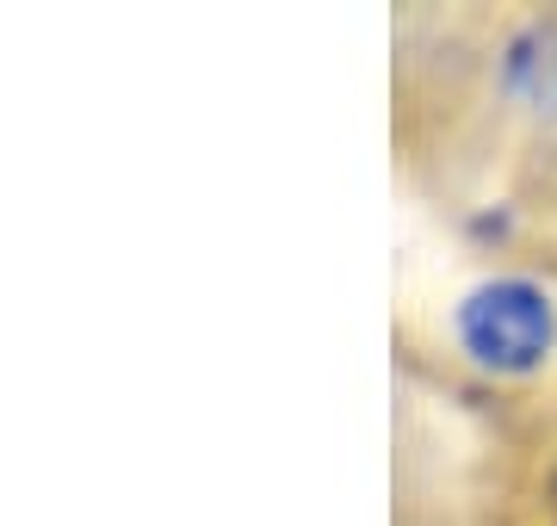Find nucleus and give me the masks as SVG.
<instances>
[{
  "instance_id": "f257e3e1",
  "label": "nucleus",
  "mask_w": 557,
  "mask_h": 526,
  "mask_svg": "<svg viewBox=\"0 0 557 526\" xmlns=\"http://www.w3.org/2000/svg\"><path fill=\"white\" fill-rule=\"evenodd\" d=\"M458 341L478 365L496 372H533L557 341L552 298L527 279H490L458 304Z\"/></svg>"
},
{
  "instance_id": "f03ea898",
  "label": "nucleus",
  "mask_w": 557,
  "mask_h": 526,
  "mask_svg": "<svg viewBox=\"0 0 557 526\" xmlns=\"http://www.w3.org/2000/svg\"><path fill=\"white\" fill-rule=\"evenodd\" d=\"M508 82H515V93H527L533 105L557 112V38L552 32H533V38L515 43V57H508Z\"/></svg>"
}]
</instances>
